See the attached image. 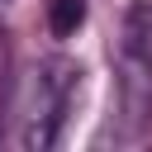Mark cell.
<instances>
[{"instance_id":"3957f363","label":"cell","mask_w":152,"mask_h":152,"mask_svg":"<svg viewBox=\"0 0 152 152\" xmlns=\"http://www.w3.org/2000/svg\"><path fill=\"white\" fill-rule=\"evenodd\" d=\"M81 19H86V0H52V14H48V24H52V33H76L81 28Z\"/></svg>"},{"instance_id":"6da1fadb","label":"cell","mask_w":152,"mask_h":152,"mask_svg":"<svg viewBox=\"0 0 152 152\" xmlns=\"http://www.w3.org/2000/svg\"><path fill=\"white\" fill-rule=\"evenodd\" d=\"M114 76H119L124 138H142V128L152 124V5L147 0H133L124 10Z\"/></svg>"},{"instance_id":"7a4b0ae2","label":"cell","mask_w":152,"mask_h":152,"mask_svg":"<svg viewBox=\"0 0 152 152\" xmlns=\"http://www.w3.org/2000/svg\"><path fill=\"white\" fill-rule=\"evenodd\" d=\"M76 86H81V66L66 62V57H52V62H43V66L33 71V86H28V100H24L19 147H38V152H43V147L57 142Z\"/></svg>"}]
</instances>
